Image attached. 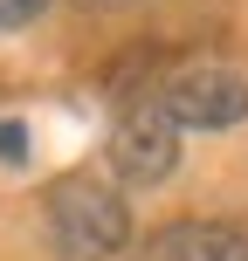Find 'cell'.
<instances>
[{"label": "cell", "instance_id": "obj_1", "mask_svg": "<svg viewBox=\"0 0 248 261\" xmlns=\"http://www.w3.org/2000/svg\"><path fill=\"white\" fill-rule=\"evenodd\" d=\"M41 213H49L55 254H69V261H110L118 248H131V206H124V193L104 186V179H90V172L55 179L49 199H41Z\"/></svg>", "mask_w": 248, "mask_h": 261}, {"label": "cell", "instance_id": "obj_2", "mask_svg": "<svg viewBox=\"0 0 248 261\" xmlns=\"http://www.w3.org/2000/svg\"><path fill=\"white\" fill-rule=\"evenodd\" d=\"M159 103L179 117V130H235V124H248V76L235 62L193 55V62H172L166 69Z\"/></svg>", "mask_w": 248, "mask_h": 261}, {"label": "cell", "instance_id": "obj_3", "mask_svg": "<svg viewBox=\"0 0 248 261\" xmlns=\"http://www.w3.org/2000/svg\"><path fill=\"white\" fill-rule=\"evenodd\" d=\"M110 172L124 186H166L179 172V117H172L159 96L131 103L110 124Z\"/></svg>", "mask_w": 248, "mask_h": 261}, {"label": "cell", "instance_id": "obj_4", "mask_svg": "<svg viewBox=\"0 0 248 261\" xmlns=\"http://www.w3.org/2000/svg\"><path fill=\"white\" fill-rule=\"evenodd\" d=\"M145 261H248V234L214 220H179L145 241Z\"/></svg>", "mask_w": 248, "mask_h": 261}, {"label": "cell", "instance_id": "obj_5", "mask_svg": "<svg viewBox=\"0 0 248 261\" xmlns=\"http://www.w3.org/2000/svg\"><path fill=\"white\" fill-rule=\"evenodd\" d=\"M41 14H49V0H0V35H14V28L41 21Z\"/></svg>", "mask_w": 248, "mask_h": 261}, {"label": "cell", "instance_id": "obj_6", "mask_svg": "<svg viewBox=\"0 0 248 261\" xmlns=\"http://www.w3.org/2000/svg\"><path fill=\"white\" fill-rule=\"evenodd\" d=\"M0 158H7V165H28V130L14 117H0Z\"/></svg>", "mask_w": 248, "mask_h": 261}]
</instances>
